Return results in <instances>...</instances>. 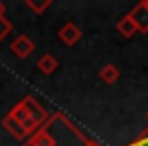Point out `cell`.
Returning a JSON list of instances; mask_svg holds the SVG:
<instances>
[{"label": "cell", "instance_id": "cell-1", "mask_svg": "<svg viewBox=\"0 0 148 146\" xmlns=\"http://www.w3.org/2000/svg\"><path fill=\"white\" fill-rule=\"evenodd\" d=\"M21 104H23V108L27 110L29 118L35 122V126H37V128H41L43 124H47V122H49L47 110H45V108H43L35 97H31V95H29V97H23V101H21Z\"/></svg>", "mask_w": 148, "mask_h": 146}, {"label": "cell", "instance_id": "cell-2", "mask_svg": "<svg viewBox=\"0 0 148 146\" xmlns=\"http://www.w3.org/2000/svg\"><path fill=\"white\" fill-rule=\"evenodd\" d=\"M10 51H12L18 59H27V57H31V53L35 51V41H33L29 35H18V37L12 39Z\"/></svg>", "mask_w": 148, "mask_h": 146}, {"label": "cell", "instance_id": "cell-3", "mask_svg": "<svg viewBox=\"0 0 148 146\" xmlns=\"http://www.w3.org/2000/svg\"><path fill=\"white\" fill-rule=\"evenodd\" d=\"M59 39H61V43L63 45H67V47H73V45H77L79 43V39H81V29L75 25V23H65L61 29H59Z\"/></svg>", "mask_w": 148, "mask_h": 146}, {"label": "cell", "instance_id": "cell-4", "mask_svg": "<svg viewBox=\"0 0 148 146\" xmlns=\"http://www.w3.org/2000/svg\"><path fill=\"white\" fill-rule=\"evenodd\" d=\"M8 116H10L12 120H16V122H18V124H21V126H23V128H25V130L31 134V136H33L37 130H39V128L35 126V122L29 118V114H27V110L23 108V104H21V101H18V104H16V106H14V108L8 112Z\"/></svg>", "mask_w": 148, "mask_h": 146}, {"label": "cell", "instance_id": "cell-5", "mask_svg": "<svg viewBox=\"0 0 148 146\" xmlns=\"http://www.w3.org/2000/svg\"><path fill=\"white\" fill-rule=\"evenodd\" d=\"M51 122H53V118H51L47 124H43V126L27 140L29 146H57V140H55V138L49 134V130H47V126H49Z\"/></svg>", "mask_w": 148, "mask_h": 146}, {"label": "cell", "instance_id": "cell-6", "mask_svg": "<svg viewBox=\"0 0 148 146\" xmlns=\"http://www.w3.org/2000/svg\"><path fill=\"white\" fill-rule=\"evenodd\" d=\"M130 19L134 21V25H136V29H138V33H148V10L144 8V4L142 2H138L130 12Z\"/></svg>", "mask_w": 148, "mask_h": 146}, {"label": "cell", "instance_id": "cell-7", "mask_svg": "<svg viewBox=\"0 0 148 146\" xmlns=\"http://www.w3.org/2000/svg\"><path fill=\"white\" fill-rule=\"evenodd\" d=\"M2 128H4L10 136H14L16 140H29V138H31V134H29V132H27V130L16 122V120H12L8 114L2 118Z\"/></svg>", "mask_w": 148, "mask_h": 146}, {"label": "cell", "instance_id": "cell-8", "mask_svg": "<svg viewBox=\"0 0 148 146\" xmlns=\"http://www.w3.org/2000/svg\"><path fill=\"white\" fill-rule=\"evenodd\" d=\"M59 67V61L51 55V53H45L39 61H37V69L43 73V75H53Z\"/></svg>", "mask_w": 148, "mask_h": 146}, {"label": "cell", "instance_id": "cell-9", "mask_svg": "<svg viewBox=\"0 0 148 146\" xmlns=\"http://www.w3.org/2000/svg\"><path fill=\"white\" fill-rule=\"evenodd\" d=\"M116 31H118L122 37H126V39H130L132 35H136V33H138V29H136L134 21L130 19V14H126V16H122V19L118 21V25H116Z\"/></svg>", "mask_w": 148, "mask_h": 146}, {"label": "cell", "instance_id": "cell-10", "mask_svg": "<svg viewBox=\"0 0 148 146\" xmlns=\"http://www.w3.org/2000/svg\"><path fill=\"white\" fill-rule=\"evenodd\" d=\"M99 79H101L103 83L112 85V83H116V81L120 79V69H118L116 65H112V63L103 65V67L99 69Z\"/></svg>", "mask_w": 148, "mask_h": 146}, {"label": "cell", "instance_id": "cell-11", "mask_svg": "<svg viewBox=\"0 0 148 146\" xmlns=\"http://www.w3.org/2000/svg\"><path fill=\"white\" fill-rule=\"evenodd\" d=\"M4 12H6V6L0 2V43H2V41L12 33V25H10V21L4 16Z\"/></svg>", "mask_w": 148, "mask_h": 146}, {"label": "cell", "instance_id": "cell-12", "mask_svg": "<svg viewBox=\"0 0 148 146\" xmlns=\"http://www.w3.org/2000/svg\"><path fill=\"white\" fill-rule=\"evenodd\" d=\"M25 6L35 14H43L51 6V0H25Z\"/></svg>", "mask_w": 148, "mask_h": 146}, {"label": "cell", "instance_id": "cell-13", "mask_svg": "<svg viewBox=\"0 0 148 146\" xmlns=\"http://www.w3.org/2000/svg\"><path fill=\"white\" fill-rule=\"evenodd\" d=\"M128 146H148V128H144V130L138 134V138H136L134 142H130Z\"/></svg>", "mask_w": 148, "mask_h": 146}, {"label": "cell", "instance_id": "cell-14", "mask_svg": "<svg viewBox=\"0 0 148 146\" xmlns=\"http://www.w3.org/2000/svg\"><path fill=\"white\" fill-rule=\"evenodd\" d=\"M142 4H144V8L148 10V0H142Z\"/></svg>", "mask_w": 148, "mask_h": 146}, {"label": "cell", "instance_id": "cell-15", "mask_svg": "<svg viewBox=\"0 0 148 146\" xmlns=\"http://www.w3.org/2000/svg\"><path fill=\"white\" fill-rule=\"evenodd\" d=\"M146 118H148V112H146Z\"/></svg>", "mask_w": 148, "mask_h": 146}, {"label": "cell", "instance_id": "cell-16", "mask_svg": "<svg viewBox=\"0 0 148 146\" xmlns=\"http://www.w3.org/2000/svg\"><path fill=\"white\" fill-rule=\"evenodd\" d=\"M89 146H95V144H89Z\"/></svg>", "mask_w": 148, "mask_h": 146}]
</instances>
